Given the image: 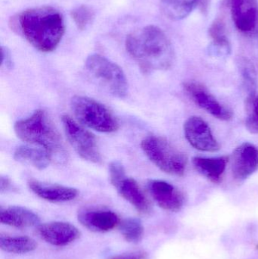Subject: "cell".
<instances>
[{"label": "cell", "mask_w": 258, "mask_h": 259, "mask_svg": "<svg viewBox=\"0 0 258 259\" xmlns=\"http://www.w3.org/2000/svg\"><path fill=\"white\" fill-rule=\"evenodd\" d=\"M126 50L144 74L171 68L175 59L174 47L165 32L148 25L127 36Z\"/></svg>", "instance_id": "obj_1"}, {"label": "cell", "mask_w": 258, "mask_h": 259, "mask_svg": "<svg viewBox=\"0 0 258 259\" xmlns=\"http://www.w3.org/2000/svg\"><path fill=\"white\" fill-rule=\"evenodd\" d=\"M88 71L114 97L124 98L128 92V82L121 67L99 54L88 56Z\"/></svg>", "instance_id": "obj_6"}, {"label": "cell", "mask_w": 258, "mask_h": 259, "mask_svg": "<svg viewBox=\"0 0 258 259\" xmlns=\"http://www.w3.org/2000/svg\"><path fill=\"white\" fill-rule=\"evenodd\" d=\"M148 190L151 197L162 209L178 212L184 205L183 193L166 181L150 180L148 182Z\"/></svg>", "instance_id": "obj_11"}, {"label": "cell", "mask_w": 258, "mask_h": 259, "mask_svg": "<svg viewBox=\"0 0 258 259\" xmlns=\"http://www.w3.org/2000/svg\"><path fill=\"white\" fill-rule=\"evenodd\" d=\"M184 134L188 143L201 152H215L221 149L208 123L198 116H192L184 123Z\"/></svg>", "instance_id": "obj_9"}, {"label": "cell", "mask_w": 258, "mask_h": 259, "mask_svg": "<svg viewBox=\"0 0 258 259\" xmlns=\"http://www.w3.org/2000/svg\"><path fill=\"white\" fill-rule=\"evenodd\" d=\"M183 89L195 105L221 121H230L233 112L221 104L209 90L198 82L188 81L183 83Z\"/></svg>", "instance_id": "obj_8"}, {"label": "cell", "mask_w": 258, "mask_h": 259, "mask_svg": "<svg viewBox=\"0 0 258 259\" xmlns=\"http://www.w3.org/2000/svg\"><path fill=\"white\" fill-rule=\"evenodd\" d=\"M245 127L251 134H258V93L249 94L245 100Z\"/></svg>", "instance_id": "obj_23"}, {"label": "cell", "mask_w": 258, "mask_h": 259, "mask_svg": "<svg viewBox=\"0 0 258 259\" xmlns=\"http://www.w3.org/2000/svg\"><path fill=\"white\" fill-rule=\"evenodd\" d=\"M12 188V182L8 177L2 176L0 178V191L1 193L9 191Z\"/></svg>", "instance_id": "obj_31"}, {"label": "cell", "mask_w": 258, "mask_h": 259, "mask_svg": "<svg viewBox=\"0 0 258 259\" xmlns=\"http://www.w3.org/2000/svg\"><path fill=\"white\" fill-rule=\"evenodd\" d=\"M224 30L225 28H224V24L221 21H217L211 27L210 33L214 39L226 37Z\"/></svg>", "instance_id": "obj_29"}, {"label": "cell", "mask_w": 258, "mask_h": 259, "mask_svg": "<svg viewBox=\"0 0 258 259\" xmlns=\"http://www.w3.org/2000/svg\"><path fill=\"white\" fill-rule=\"evenodd\" d=\"M198 2L199 0H161V9L167 18L180 21L192 13Z\"/></svg>", "instance_id": "obj_20"}, {"label": "cell", "mask_w": 258, "mask_h": 259, "mask_svg": "<svg viewBox=\"0 0 258 259\" xmlns=\"http://www.w3.org/2000/svg\"><path fill=\"white\" fill-rule=\"evenodd\" d=\"M0 248L12 254H26L36 250L37 243L27 236L0 235Z\"/></svg>", "instance_id": "obj_21"}, {"label": "cell", "mask_w": 258, "mask_h": 259, "mask_svg": "<svg viewBox=\"0 0 258 259\" xmlns=\"http://www.w3.org/2000/svg\"><path fill=\"white\" fill-rule=\"evenodd\" d=\"M148 253L145 251H135V252L115 255L108 259H148Z\"/></svg>", "instance_id": "obj_28"}, {"label": "cell", "mask_w": 258, "mask_h": 259, "mask_svg": "<svg viewBox=\"0 0 258 259\" xmlns=\"http://www.w3.org/2000/svg\"><path fill=\"white\" fill-rule=\"evenodd\" d=\"M141 147L148 159L162 171L174 176L184 175L187 158L166 139L148 136L142 140Z\"/></svg>", "instance_id": "obj_4"}, {"label": "cell", "mask_w": 258, "mask_h": 259, "mask_svg": "<svg viewBox=\"0 0 258 259\" xmlns=\"http://www.w3.org/2000/svg\"><path fill=\"white\" fill-rule=\"evenodd\" d=\"M109 178L114 187L120 184L126 177L125 168L122 163L118 161H114L109 165Z\"/></svg>", "instance_id": "obj_27"}, {"label": "cell", "mask_w": 258, "mask_h": 259, "mask_svg": "<svg viewBox=\"0 0 258 259\" xmlns=\"http://www.w3.org/2000/svg\"><path fill=\"white\" fill-rule=\"evenodd\" d=\"M71 18L77 28L84 30L92 24L95 18V12L88 6H80L71 11Z\"/></svg>", "instance_id": "obj_24"}, {"label": "cell", "mask_w": 258, "mask_h": 259, "mask_svg": "<svg viewBox=\"0 0 258 259\" xmlns=\"http://www.w3.org/2000/svg\"><path fill=\"white\" fill-rule=\"evenodd\" d=\"M14 158L18 162L33 166L38 170H44L51 161L46 151L41 148L21 146L15 150Z\"/></svg>", "instance_id": "obj_19"}, {"label": "cell", "mask_w": 258, "mask_h": 259, "mask_svg": "<svg viewBox=\"0 0 258 259\" xmlns=\"http://www.w3.org/2000/svg\"><path fill=\"white\" fill-rule=\"evenodd\" d=\"M258 170V148L252 143H244L233 154L232 174L236 181L242 182Z\"/></svg>", "instance_id": "obj_12"}, {"label": "cell", "mask_w": 258, "mask_h": 259, "mask_svg": "<svg viewBox=\"0 0 258 259\" xmlns=\"http://www.w3.org/2000/svg\"><path fill=\"white\" fill-rule=\"evenodd\" d=\"M62 121L67 138L76 152L89 162H101V153L93 134L68 115H63Z\"/></svg>", "instance_id": "obj_7"}, {"label": "cell", "mask_w": 258, "mask_h": 259, "mask_svg": "<svg viewBox=\"0 0 258 259\" xmlns=\"http://www.w3.org/2000/svg\"><path fill=\"white\" fill-rule=\"evenodd\" d=\"M14 129L23 141L39 146L46 151L51 161L64 163L68 160L62 137L44 111L36 110L29 118L17 121Z\"/></svg>", "instance_id": "obj_3"}, {"label": "cell", "mask_w": 258, "mask_h": 259, "mask_svg": "<svg viewBox=\"0 0 258 259\" xmlns=\"http://www.w3.org/2000/svg\"><path fill=\"white\" fill-rule=\"evenodd\" d=\"M37 234L44 241L55 246H65L80 238L78 228L68 222H53L39 225Z\"/></svg>", "instance_id": "obj_14"}, {"label": "cell", "mask_w": 258, "mask_h": 259, "mask_svg": "<svg viewBox=\"0 0 258 259\" xmlns=\"http://www.w3.org/2000/svg\"><path fill=\"white\" fill-rule=\"evenodd\" d=\"M16 22L24 38L42 53L54 51L65 33L63 16L51 6L27 9L18 15Z\"/></svg>", "instance_id": "obj_2"}, {"label": "cell", "mask_w": 258, "mask_h": 259, "mask_svg": "<svg viewBox=\"0 0 258 259\" xmlns=\"http://www.w3.org/2000/svg\"><path fill=\"white\" fill-rule=\"evenodd\" d=\"M209 53L215 56H227L231 52V46L227 37L215 39L209 48Z\"/></svg>", "instance_id": "obj_26"}, {"label": "cell", "mask_w": 258, "mask_h": 259, "mask_svg": "<svg viewBox=\"0 0 258 259\" xmlns=\"http://www.w3.org/2000/svg\"><path fill=\"white\" fill-rule=\"evenodd\" d=\"M232 18L236 28L247 35L258 33L257 0H230Z\"/></svg>", "instance_id": "obj_10"}, {"label": "cell", "mask_w": 258, "mask_h": 259, "mask_svg": "<svg viewBox=\"0 0 258 259\" xmlns=\"http://www.w3.org/2000/svg\"><path fill=\"white\" fill-rule=\"evenodd\" d=\"M119 227L123 237L128 243L136 244L143 238L144 227L139 219L128 218L121 222Z\"/></svg>", "instance_id": "obj_22"}, {"label": "cell", "mask_w": 258, "mask_h": 259, "mask_svg": "<svg viewBox=\"0 0 258 259\" xmlns=\"http://www.w3.org/2000/svg\"><path fill=\"white\" fill-rule=\"evenodd\" d=\"M2 55V66H5L8 69H11L13 66V62H12V55L9 49L6 47H1Z\"/></svg>", "instance_id": "obj_30"}, {"label": "cell", "mask_w": 258, "mask_h": 259, "mask_svg": "<svg viewBox=\"0 0 258 259\" xmlns=\"http://www.w3.org/2000/svg\"><path fill=\"white\" fill-rule=\"evenodd\" d=\"M118 193L131 204L139 213L143 214L151 212V204L133 178H125L115 187Z\"/></svg>", "instance_id": "obj_18"}, {"label": "cell", "mask_w": 258, "mask_h": 259, "mask_svg": "<svg viewBox=\"0 0 258 259\" xmlns=\"http://www.w3.org/2000/svg\"><path fill=\"white\" fill-rule=\"evenodd\" d=\"M192 164L195 170L215 184L222 182L226 167L229 161V156L194 157L192 160Z\"/></svg>", "instance_id": "obj_17"}, {"label": "cell", "mask_w": 258, "mask_h": 259, "mask_svg": "<svg viewBox=\"0 0 258 259\" xmlns=\"http://www.w3.org/2000/svg\"><path fill=\"white\" fill-rule=\"evenodd\" d=\"M0 222L13 228H28L39 226L40 219L36 213L24 207H1Z\"/></svg>", "instance_id": "obj_16"}, {"label": "cell", "mask_w": 258, "mask_h": 259, "mask_svg": "<svg viewBox=\"0 0 258 259\" xmlns=\"http://www.w3.org/2000/svg\"><path fill=\"white\" fill-rule=\"evenodd\" d=\"M28 187L36 196L44 200L51 202H66L74 200L78 191L73 187L47 184L36 180H30Z\"/></svg>", "instance_id": "obj_15"}, {"label": "cell", "mask_w": 258, "mask_h": 259, "mask_svg": "<svg viewBox=\"0 0 258 259\" xmlns=\"http://www.w3.org/2000/svg\"><path fill=\"white\" fill-rule=\"evenodd\" d=\"M71 110L83 126L101 133H112L119 124L112 112L101 103L83 96H75L71 102Z\"/></svg>", "instance_id": "obj_5"}, {"label": "cell", "mask_w": 258, "mask_h": 259, "mask_svg": "<svg viewBox=\"0 0 258 259\" xmlns=\"http://www.w3.org/2000/svg\"><path fill=\"white\" fill-rule=\"evenodd\" d=\"M256 35H257V36H258V33H257V34H256Z\"/></svg>", "instance_id": "obj_32"}, {"label": "cell", "mask_w": 258, "mask_h": 259, "mask_svg": "<svg viewBox=\"0 0 258 259\" xmlns=\"http://www.w3.org/2000/svg\"><path fill=\"white\" fill-rule=\"evenodd\" d=\"M77 219L86 229L96 233L109 232L121 223L116 213L102 208H82L78 211Z\"/></svg>", "instance_id": "obj_13"}, {"label": "cell", "mask_w": 258, "mask_h": 259, "mask_svg": "<svg viewBox=\"0 0 258 259\" xmlns=\"http://www.w3.org/2000/svg\"><path fill=\"white\" fill-rule=\"evenodd\" d=\"M241 71L244 85L248 94L257 92V80L254 66L247 59H242L240 62Z\"/></svg>", "instance_id": "obj_25"}]
</instances>
